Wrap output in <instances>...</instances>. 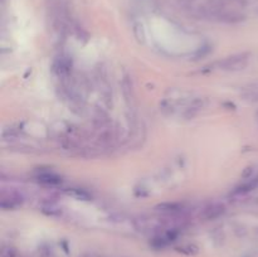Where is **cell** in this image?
<instances>
[{
    "instance_id": "cell-3",
    "label": "cell",
    "mask_w": 258,
    "mask_h": 257,
    "mask_svg": "<svg viewBox=\"0 0 258 257\" xmlns=\"http://www.w3.org/2000/svg\"><path fill=\"white\" fill-rule=\"evenodd\" d=\"M37 179L39 183L45 184V185H57L60 183V178L57 174L52 173V171H44V173H39L37 175Z\"/></svg>"
},
{
    "instance_id": "cell-1",
    "label": "cell",
    "mask_w": 258,
    "mask_h": 257,
    "mask_svg": "<svg viewBox=\"0 0 258 257\" xmlns=\"http://www.w3.org/2000/svg\"><path fill=\"white\" fill-rule=\"evenodd\" d=\"M249 60V54L248 53H239V54L231 55V57H227L224 59L218 60L216 62L217 70L222 71H238L243 70L247 65H248Z\"/></svg>"
},
{
    "instance_id": "cell-5",
    "label": "cell",
    "mask_w": 258,
    "mask_h": 257,
    "mask_svg": "<svg viewBox=\"0 0 258 257\" xmlns=\"http://www.w3.org/2000/svg\"><path fill=\"white\" fill-rule=\"evenodd\" d=\"M257 186H258V176H256V178H251L248 181L241 184L238 188H236L234 194H246L248 193V191L253 190V189L257 188Z\"/></svg>"
},
{
    "instance_id": "cell-2",
    "label": "cell",
    "mask_w": 258,
    "mask_h": 257,
    "mask_svg": "<svg viewBox=\"0 0 258 257\" xmlns=\"http://www.w3.org/2000/svg\"><path fill=\"white\" fill-rule=\"evenodd\" d=\"M22 204V197L17 193H9L8 196H5L3 193V198H2V207L4 209H13L17 208Z\"/></svg>"
},
{
    "instance_id": "cell-4",
    "label": "cell",
    "mask_w": 258,
    "mask_h": 257,
    "mask_svg": "<svg viewBox=\"0 0 258 257\" xmlns=\"http://www.w3.org/2000/svg\"><path fill=\"white\" fill-rule=\"evenodd\" d=\"M224 213V207L221 206V204H212V206L204 208V217L208 219L216 218V217L221 216V214Z\"/></svg>"
}]
</instances>
